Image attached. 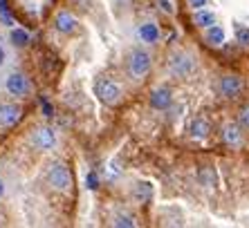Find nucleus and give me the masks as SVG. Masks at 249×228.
<instances>
[{
  "label": "nucleus",
  "instance_id": "1",
  "mask_svg": "<svg viewBox=\"0 0 249 228\" xmlns=\"http://www.w3.org/2000/svg\"><path fill=\"white\" fill-rule=\"evenodd\" d=\"M168 69H171L178 79H191V76L196 74L197 63L189 51L178 49V51H171V54H168Z\"/></svg>",
  "mask_w": 249,
  "mask_h": 228
},
{
  "label": "nucleus",
  "instance_id": "2",
  "mask_svg": "<svg viewBox=\"0 0 249 228\" xmlns=\"http://www.w3.org/2000/svg\"><path fill=\"white\" fill-rule=\"evenodd\" d=\"M151 69H153V58L148 51L142 49V47L130 51V56H128V72H130V76L135 81L146 79L151 74Z\"/></svg>",
  "mask_w": 249,
  "mask_h": 228
},
{
  "label": "nucleus",
  "instance_id": "3",
  "mask_svg": "<svg viewBox=\"0 0 249 228\" xmlns=\"http://www.w3.org/2000/svg\"><path fill=\"white\" fill-rule=\"evenodd\" d=\"M47 183L56 193H70L72 190V172L65 163H52L47 168Z\"/></svg>",
  "mask_w": 249,
  "mask_h": 228
},
{
  "label": "nucleus",
  "instance_id": "4",
  "mask_svg": "<svg viewBox=\"0 0 249 228\" xmlns=\"http://www.w3.org/2000/svg\"><path fill=\"white\" fill-rule=\"evenodd\" d=\"M94 94H97V98L101 103H106V105H117L119 98H122V87L110 79H99L97 83H94Z\"/></svg>",
  "mask_w": 249,
  "mask_h": 228
},
{
  "label": "nucleus",
  "instance_id": "5",
  "mask_svg": "<svg viewBox=\"0 0 249 228\" xmlns=\"http://www.w3.org/2000/svg\"><path fill=\"white\" fill-rule=\"evenodd\" d=\"M218 92H220L222 98L233 101V98H238L240 94H243V79H240L238 74L220 76V81H218Z\"/></svg>",
  "mask_w": 249,
  "mask_h": 228
},
{
  "label": "nucleus",
  "instance_id": "6",
  "mask_svg": "<svg viewBox=\"0 0 249 228\" xmlns=\"http://www.w3.org/2000/svg\"><path fill=\"white\" fill-rule=\"evenodd\" d=\"M32 146H34L36 150H43V152L52 150L54 146H56V132H54L52 128H38V130H34V134H32Z\"/></svg>",
  "mask_w": 249,
  "mask_h": 228
},
{
  "label": "nucleus",
  "instance_id": "7",
  "mask_svg": "<svg viewBox=\"0 0 249 228\" xmlns=\"http://www.w3.org/2000/svg\"><path fill=\"white\" fill-rule=\"evenodd\" d=\"M171 105H173V92H171V87L160 85L151 92V108L153 110H157V112H166Z\"/></svg>",
  "mask_w": 249,
  "mask_h": 228
},
{
  "label": "nucleus",
  "instance_id": "8",
  "mask_svg": "<svg viewBox=\"0 0 249 228\" xmlns=\"http://www.w3.org/2000/svg\"><path fill=\"white\" fill-rule=\"evenodd\" d=\"M5 87L12 97H25V94H29V79L23 72H14V74L7 76Z\"/></svg>",
  "mask_w": 249,
  "mask_h": 228
},
{
  "label": "nucleus",
  "instance_id": "9",
  "mask_svg": "<svg viewBox=\"0 0 249 228\" xmlns=\"http://www.w3.org/2000/svg\"><path fill=\"white\" fill-rule=\"evenodd\" d=\"M23 116V110L16 103H0V128H14Z\"/></svg>",
  "mask_w": 249,
  "mask_h": 228
},
{
  "label": "nucleus",
  "instance_id": "10",
  "mask_svg": "<svg viewBox=\"0 0 249 228\" xmlns=\"http://www.w3.org/2000/svg\"><path fill=\"white\" fill-rule=\"evenodd\" d=\"M76 18L74 14L70 12H58L56 18H54V27H56V32H61V34H74L76 32Z\"/></svg>",
  "mask_w": 249,
  "mask_h": 228
},
{
  "label": "nucleus",
  "instance_id": "11",
  "mask_svg": "<svg viewBox=\"0 0 249 228\" xmlns=\"http://www.w3.org/2000/svg\"><path fill=\"white\" fill-rule=\"evenodd\" d=\"M222 141H225L227 146H231V148L240 146V143H243V130H240V126H238V123H227V126L222 128Z\"/></svg>",
  "mask_w": 249,
  "mask_h": 228
},
{
  "label": "nucleus",
  "instance_id": "12",
  "mask_svg": "<svg viewBox=\"0 0 249 228\" xmlns=\"http://www.w3.org/2000/svg\"><path fill=\"white\" fill-rule=\"evenodd\" d=\"M204 38H207V43L211 47H222L227 43V32L222 25H211V27H207V34H204Z\"/></svg>",
  "mask_w": 249,
  "mask_h": 228
},
{
  "label": "nucleus",
  "instance_id": "13",
  "mask_svg": "<svg viewBox=\"0 0 249 228\" xmlns=\"http://www.w3.org/2000/svg\"><path fill=\"white\" fill-rule=\"evenodd\" d=\"M137 36L142 38V43L153 45V43L160 40V27H157L155 23H142L139 25V29H137Z\"/></svg>",
  "mask_w": 249,
  "mask_h": 228
},
{
  "label": "nucleus",
  "instance_id": "14",
  "mask_svg": "<svg viewBox=\"0 0 249 228\" xmlns=\"http://www.w3.org/2000/svg\"><path fill=\"white\" fill-rule=\"evenodd\" d=\"M189 132H191L193 139L202 141V139L209 137V132H211V126H209L207 119H202V116H196V119L191 121V126H189Z\"/></svg>",
  "mask_w": 249,
  "mask_h": 228
},
{
  "label": "nucleus",
  "instance_id": "15",
  "mask_svg": "<svg viewBox=\"0 0 249 228\" xmlns=\"http://www.w3.org/2000/svg\"><path fill=\"white\" fill-rule=\"evenodd\" d=\"M193 20H196V27L207 29V27H211V25L218 23V16H215V12H211V9L204 7V9H197L196 16H193Z\"/></svg>",
  "mask_w": 249,
  "mask_h": 228
},
{
  "label": "nucleus",
  "instance_id": "16",
  "mask_svg": "<svg viewBox=\"0 0 249 228\" xmlns=\"http://www.w3.org/2000/svg\"><path fill=\"white\" fill-rule=\"evenodd\" d=\"M133 197L137 201H142V204H146V201H151V197H153V186L148 181H139L137 186H135V190H133Z\"/></svg>",
  "mask_w": 249,
  "mask_h": 228
},
{
  "label": "nucleus",
  "instance_id": "17",
  "mask_svg": "<svg viewBox=\"0 0 249 228\" xmlns=\"http://www.w3.org/2000/svg\"><path fill=\"white\" fill-rule=\"evenodd\" d=\"M112 226H117V228H135L137 226V222H135L133 215H128V212H119V215L112 217Z\"/></svg>",
  "mask_w": 249,
  "mask_h": 228
},
{
  "label": "nucleus",
  "instance_id": "18",
  "mask_svg": "<svg viewBox=\"0 0 249 228\" xmlns=\"http://www.w3.org/2000/svg\"><path fill=\"white\" fill-rule=\"evenodd\" d=\"M9 38H12V43L16 47H25L29 43V34L25 32V29H20V27H16V29H12V34H9Z\"/></svg>",
  "mask_w": 249,
  "mask_h": 228
},
{
  "label": "nucleus",
  "instance_id": "19",
  "mask_svg": "<svg viewBox=\"0 0 249 228\" xmlns=\"http://www.w3.org/2000/svg\"><path fill=\"white\" fill-rule=\"evenodd\" d=\"M197 179H200V183H202V186L211 188V186L215 183V172H213V168H202V170L197 172Z\"/></svg>",
  "mask_w": 249,
  "mask_h": 228
},
{
  "label": "nucleus",
  "instance_id": "20",
  "mask_svg": "<svg viewBox=\"0 0 249 228\" xmlns=\"http://www.w3.org/2000/svg\"><path fill=\"white\" fill-rule=\"evenodd\" d=\"M236 40L240 43V45H249V27L238 25L236 27Z\"/></svg>",
  "mask_w": 249,
  "mask_h": 228
},
{
  "label": "nucleus",
  "instance_id": "21",
  "mask_svg": "<svg viewBox=\"0 0 249 228\" xmlns=\"http://www.w3.org/2000/svg\"><path fill=\"white\" fill-rule=\"evenodd\" d=\"M238 121H240V126H243L245 130H249V105H245V108L240 110V114H238Z\"/></svg>",
  "mask_w": 249,
  "mask_h": 228
},
{
  "label": "nucleus",
  "instance_id": "22",
  "mask_svg": "<svg viewBox=\"0 0 249 228\" xmlns=\"http://www.w3.org/2000/svg\"><path fill=\"white\" fill-rule=\"evenodd\" d=\"M86 186H88L90 190H97V188H99V177H97V172H88Z\"/></svg>",
  "mask_w": 249,
  "mask_h": 228
},
{
  "label": "nucleus",
  "instance_id": "23",
  "mask_svg": "<svg viewBox=\"0 0 249 228\" xmlns=\"http://www.w3.org/2000/svg\"><path fill=\"white\" fill-rule=\"evenodd\" d=\"M186 2H189V7H191L193 12H197V9H204V7H207L209 0H186Z\"/></svg>",
  "mask_w": 249,
  "mask_h": 228
},
{
  "label": "nucleus",
  "instance_id": "24",
  "mask_svg": "<svg viewBox=\"0 0 249 228\" xmlns=\"http://www.w3.org/2000/svg\"><path fill=\"white\" fill-rule=\"evenodd\" d=\"M41 105H43V114H45L47 119H52V116H54V108H52V105H50V103H47L45 98L41 101Z\"/></svg>",
  "mask_w": 249,
  "mask_h": 228
},
{
  "label": "nucleus",
  "instance_id": "25",
  "mask_svg": "<svg viewBox=\"0 0 249 228\" xmlns=\"http://www.w3.org/2000/svg\"><path fill=\"white\" fill-rule=\"evenodd\" d=\"M160 7H162L164 14H173V5H171L168 0H160Z\"/></svg>",
  "mask_w": 249,
  "mask_h": 228
},
{
  "label": "nucleus",
  "instance_id": "26",
  "mask_svg": "<svg viewBox=\"0 0 249 228\" xmlns=\"http://www.w3.org/2000/svg\"><path fill=\"white\" fill-rule=\"evenodd\" d=\"M5 63V49H2V45H0V65Z\"/></svg>",
  "mask_w": 249,
  "mask_h": 228
},
{
  "label": "nucleus",
  "instance_id": "27",
  "mask_svg": "<svg viewBox=\"0 0 249 228\" xmlns=\"http://www.w3.org/2000/svg\"><path fill=\"white\" fill-rule=\"evenodd\" d=\"M2 193H5V183L0 181V197H2Z\"/></svg>",
  "mask_w": 249,
  "mask_h": 228
},
{
  "label": "nucleus",
  "instance_id": "28",
  "mask_svg": "<svg viewBox=\"0 0 249 228\" xmlns=\"http://www.w3.org/2000/svg\"><path fill=\"white\" fill-rule=\"evenodd\" d=\"M72 2H86V0H72Z\"/></svg>",
  "mask_w": 249,
  "mask_h": 228
}]
</instances>
